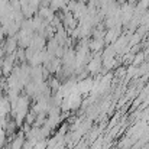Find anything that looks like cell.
<instances>
[{
  "label": "cell",
  "mask_w": 149,
  "mask_h": 149,
  "mask_svg": "<svg viewBox=\"0 0 149 149\" xmlns=\"http://www.w3.org/2000/svg\"><path fill=\"white\" fill-rule=\"evenodd\" d=\"M101 68V55H94L90 61H88V65H87V72H91V74H97Z\"/></svg>",
  "instance_id": "1"
},
{
  "label": "cell",
  "mask_w": 149,
  "mask_h": 149,
  "mask_svg": "<svg viewBox=\"0 0 149 149\" xmlns=\"http://www.w3.org/2000/svg\"><path fill=\"white\" fill-rule=\"evenodd\" d=\"M25 141H26V138L23 136V132H20V133H19V136H16V138L9 143V146H7V148L9 149H22L23 143H25Z\"/></svg>",
  "instance_id": "2"
},
{
  "label": "cell",
  "mask_w": 149,
  "mask_h": 149,
  "mask_svg": "<svg viewBox=\"0 0 149 149\" xmlns=\"http://www.w3.org/2000/svg\"><path fill=\"white\" fill-rule=\"evenodd\" d=\"M47 143H48V138L47 139H39L33 145V149H47Z\"/></svg>",
  "instance_id": "3"
},
{
  "label": "cell",
  "mask_w": 149,
  "mask_h": 149,
  "mask_svg": "<svg viewBox=\"0 0 149 149\" xmlns=\"http://www.w3.org/2000/svg\"><path fill=\"white\" fill-rule=\"evenodd\" d=\"M143 58H145V55H143L142 52H139V54H138V55L133 58V65H136V67H138V65H139V64L143 61Z\"/></svg>",
  "instance_id": "4"
},
{
  "label": "cell",
  "mask_w": 149,
  "mask_h": 149,
  "mask_svg": "<svg viewBox=\"0 0 149 149\" xmlns=\"http://www.w3.org/2000/svg\"><path fill=\"white\" fill-rule=\"evenodd\" d=\"M22 149H33V145H32L29 141H25V143H23Z\"/></svg>",
  "instance_id": "5"
}]
</instances>
